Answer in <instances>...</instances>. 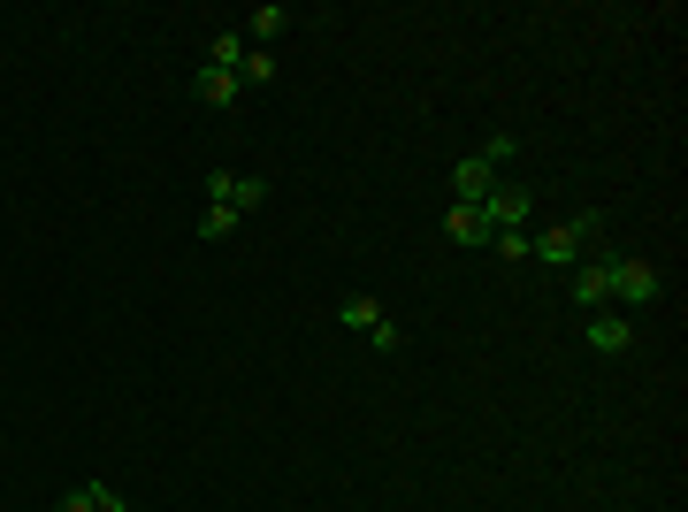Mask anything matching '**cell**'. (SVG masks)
Instances as JSON below:
<instances>
[{"mask_svg": "<svg viewBox=\"0 0 688 512\" xmlns=\"http://www.w3.org/2000/svg\"><path fill=\"white\" fill-rule=\"evenodd\" d=\"M589 245H604V214H597V207H581L574 222H551L543 237H528V260H543V268H574Z\"/></svg>", "mask_w": 688, "mask_h": 512, "instance_id": "obj_1", "label": "cell"}, {"mask_svg": "<svg viewBox=\"0 0 688 512\" xmlns=\"http://www.w3.org/2000/svg\"><path fill=\"white\" fill-rule=\"evenodd\" d=\"M612 299L620 307H651L658 299V268L651 260H612Z\"/></svg>", "mask_w": 688, "mask_h": 512, "instance_id": "obj_2", "label": "cell"}, {"mask_svg": "<svg viewBox=\"0 0 688 512\" xmlns=\"http://www.w3.org/2000/svg\"><path fill=\"white\" fill-rule=\"evenodd\" d=\"M490 183H498V169H490L482 154H467V162L452 169V199H459V207H482V199H490Z\"/></svg>", "mask_w": 688, "mask_h": 512, "instance_id": "obj_3", "label": "cell"}, {"mask_svg": "<svg viewBox=\"0 0 688 512\" xmlns=\"http://www.w3.org/2000/svg\"><path fill=\"white\" fill-rule=\"evenodd\" d=\"M528 207H535V199H528L520 183H490V199H482L490 230H520V222H528Z\"/></svg>", "mask_w": 688, "mask_h": 512, "instance_id": "obj_4", "label": "cell"}, {"mask_svg": "<svg viewBox=\"0 0 688 512\" xmlns=\"http://www.w3.org/2000/svg\"><path fill=\"white\" fill-rule=\"evenodd\" d=\"M566 291H574V307H604V299H612V253H604V260H581Z\"/></svg>", "mask_w": 688, "mask_h": 512, "instance_id": "obj_5", "label": "cell"}, {"mask_svg": "<svg viewBox=\"0 0 688 512\" xmlns=\"http://www.w3.org/2000/svg\"><path fill=\"white\" fill-rule=\"evenodd\" d=\"M581 337H589V352H604V359H620V352L635 344V322H628V314H597V322H589Z\"/></svg>", "mask_w": 688, "mask_h": 512, "instance_id": "obj_6", "label": "cell"}, {"mask_svg": "<svg viewBox=\"0 0 688 512\" xmlns=\"http://www.w3.org/2000/svg\"><path fill=\"white\" fill-rule=\"evenodd\" d=\"M444 237H452V245H490L498 230H490L482 207H452V214H444Z\"/></svg>", "mask_w": 688, "mask_h": 512, "instance_id": "obj_7", "label": "cell"}, {"mask_svg": "<svg viewBox=\"0 0 688 512\" xmlns=\"http://www.w3.org/2000/svg\"><path fill=\"white\" fill-rule=\"evenodd\" d=\"M191 92H199V100H207V108H230V100H237V92H245V85H237V77H230V69H199V77H191Z\"/></svg>", "mask_w": 688, "mask_h": 512, "instance_id": "obj_8", "label": "cell"}, {"mask_svg": "<svg viewBox=\"0 0 688 512\" xmlns=\"http://www.w3.org/2000/svg\"><path fill=\"white\" fill-rule=\"evenodd\" d=\"M260 199H268V176H230V191H222V207H230V214H253Z\"/></svg>", "mask_w": 688, "mask_h": 512, "instance_id": "obj_9", "label": "cell"}, {"mask_svg": "<svg viewBox=\"0 0 688 512\" xmlns=\"http://www.w3.org/2000/svg\"><path fill=\"white\" fill-rule=\"evenodd\" d=\"M245 31H253V38H284V31H291V8H284V0H268V8H253V15H245Z\"/></svg>", "mask_w": 688, "mask_h": 512, "instance_id": "obj_10", "label": "cell"}, {"mask_svg": "<svg viewBox=\"0 0 688 512\" xmlns=\"http://www.w3.org/2000/svg\"><path fill=\"white\" fill-rule=\"evenodd\" d=\"M207 69H230V77H237V69H245V31H222V38L207 46Z\"/></svg>", "mask_w": 688, "mask_h": 512, "instance_id": "obj_11", "label": "cell"}, {"mask_svg": "<svg viewBox=\"0 0 688 512\" xmlns=\"http://www.w3.org/2000/svg\"><path fill=\"white\" fill-rule=\"evenodd\" d=\"M337 322H344V330H375V322H382V307H375L367 291H352V299H337Z\"/></svg>", "mask_w": 688, "mask_h": 512, "instance_id": "obj_12", "label": "cell"}, {"mask_svg": "<svg viewBox=\"0 0 688 512\" xmlns=\"http://www.w3.org/2000/svg\"><path fill=\"white\" fill-rule=\"evenodd\" d=\"M237 85H276V54H245V69H237Z\"/></svg>", "mask_w": 688, "mask_h": 512, "instance_id": "obj_13", "label": "cell"}, {"mask_svg": "<svg viewBox=\"0 0 688 512\" xmlns=\"http://www.w3.org/2000/svg\"><path fill=\"white\" fill-rule=\"evenodd\" d=\"M230 230H237V214H230V207H207V214H199V237H207V245H214V237H230Z\"/></svg>", "mask_w": 688, "mask_h": 512, "instance_id": "obj_14", "label": "cell"}, {"mask_svg": "<svg viewBox=\"0 0 688 512\" xmlns=\"http://www.w3.org/2000/svg\"><path fill=\"white\" fill-rule=\"evenodd\" d=\"M367 344H375V352H398V344H406V330H398V322H390V314H382V322H375V330H367Z\"/></svg>", "mask_w": 688, "mask_h": 512, "instance_id": "obj_15", "label": "cell"}, {"mask_svg": "<svg viewBox=\"0 0 688 512\" xmlns=\"http://www.w3.org/2000/svg\"><path fill=\"white\" fill-rule=\"evenodd\" d=\"M498 260H528V230H498Z\"/></svg>", "mask_w": 688, "mask_h": 512, "instance_id": "obj_16", "label": "cell"}, {"mask_svg": "<svg viewBox=\"0 0 688 512\" xmlns=\"http://www.w3.org/2000/svg\"><path fill=\"white\" fill-rule=\"evenodd\" d=\"M513 154H520V138H513V131H498V138H490V154H482V162H490V169H498V162H513Z\"/></svg>", "mask_w": 688, "mask_h": 512, "instance_id": "obj_17", "label": "cell"}, {"mask_svg": "<svg viewBox=\"0 0 688 512\" xmlns=\"http://www.w3.org/2000/svg\"><path fill=\"white\" fill-rule=\"evenodd\" d=\"M85 490H92V512H131L123 498H115V490H108V482H85Z\"/></svg>", "mask_w": 688, "mask_h": 512, "instance_id": "obj_18", "label": "cell"}, {"mask_svg": "<svg viewBox=\"0 0 688 512\" xmlns=\"http://www.w3.org/2000/svg\"><path fill=\"white\" fill-rule=\"evenodd\" d=\"M54 512H92V490H69V498H62Z\"/></svg>", "mask_w": 688, "mask_h": 512, "instance_id": "obj_19", "label": "cell"}]
</instances>
